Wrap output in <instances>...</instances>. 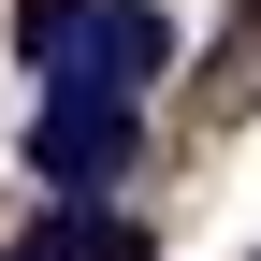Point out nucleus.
I'll use <instances>...</instances> for the list:
<instances>
[{"instance_id": "3", "label": "nucleus", "mask_w": 261, "mask_h": 261, "mask_svg": "<svg viewBox=\"0 0 261 261\" xmlns=\"http://www.w3.org/2000/svg\"><path fill=\"white\" fill-rule=\"evenodd\" d=\"M174 58V29H160V0H102L87 15V58H73V87H130L145 102V73Z\"/></svg>"}, {"instance_id": "4", "label": "nucleus", "mask_w": 261, "mask_h": 261, "mask_svg": "<svg viewBox=\"0 0 261 261\" xmlns=\"http://www.w3.org/2000/svg\"><path fill=\"white\" fill-rule=\"evenodd\" d=\"M87 15H102V0H15V58L29 73H73L87 58Z\"/></svg>"}, {"instance_id": "2", "label": "nucleus", "mask_w": 261, "mask_h": 261, "mask_svg": "<svg viewBox=\"0 0 261 261\" xmlns=\"http://www.w3.org/2000/svg\"><path fill=\"white\" fill-rule=\"evenodd\" d=\"M0 261H160V247H145V218H116V203H73V189H58V203L29 218Z\"/></svg>"}, {"instance_id": "1", "label": "nucleus", "mask_w": 261, "mask_h": 261, "mask_svg": "<svg viewBox=\"0 0 261 261\" xmlns=\"http://www.w3.org/2000/svg\"><path fill=\"white\" fill-rule=\"evenodd\" d=\"M130 145H145V102H130V87H73V73H58L44 116H29V174L73 189V203H102V189L130 174Z\"/></svg>"}]
</instances>
